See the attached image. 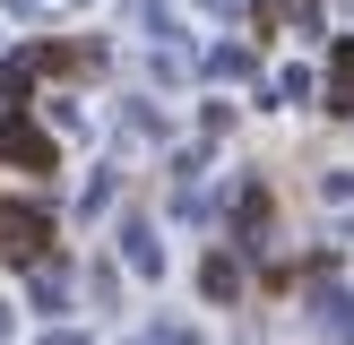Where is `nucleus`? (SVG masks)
Here are the masks:
<instances>
[{
	"label": "nucleus",
	"instance_id": "nucleus-1",
	"mask_svg": "<svg viewBox=\"0 0 354 345\" xmlns=\"http://www.w3.org/2000/svg\"><path fill=\"white\" fill-rule=\"evenodd\" d=\"M9 155H26V164H44V138H35L26 121H9Z\"/></svg>",
	"mask_w": 354,
	"mask_h": 345
}]
</instances>
